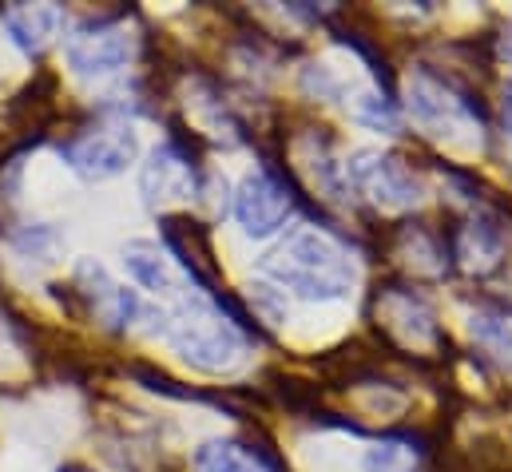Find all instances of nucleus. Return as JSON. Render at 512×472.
Masks as SVG:
<instances>
[{"mask_svg": "<svg viewBox=\"0 0 512 472\" xmlns=\"http://www.w3.org/2000/svg\"><path fill=\"white\" fill-rule=\"evenodd\" d=\"M262 278L302 302H342L358 286L354 250L326 227H290L262 258Z\"/></svg>", "mask_w": 512, "mask_h": 472, "instance_id": "f257e3e1", "label": "nucleus"}, {"mask_svg": "<svg viewBox=\"0 0 512 472\" xmlns=\"http://www.w3.org/2000/svg\"><path fill=\"white\" fill-rule=\"evenodd\" d=\"M163 334L175 354L203 373H231L251 350L247 330L223 314L211 294H187L163 314Z\"/></svg>", "mask_w": 512, "mask_h": 472, "instance_id": "f03ea898", "label": "nucleus"}, {"mask_svg": "<svg viewBox=\"0 0 512 472\" xmlns=\"http://www.w3.org/2000/svg\"><path fill=\"white\" fill-rule=\"evenodd\" d=\"M346 187L382 211H413L425 199V183L397 151L362 147L346 159Z\"/></svg>", "mask_w": 512, "mask_h": 472, "instance_id": "7ed1b4c3", "label": "nucleus"}, {"mask_svg": "<svg viewBox=\"0 0 512 472\" xmlns=\"http://www.w3.org/2000/svg\"><path fill=\"white\" fill-rule=\"evenodd\" d=\"M139 52V36L131 32L128 20L120 16H100L68 32L64 40V60L80 80H108L124 72Z\"/></svg>", "mask_w": 512, "mask_h": 472, "instance_id": "20e7f679", "label": "nucleus"}, {"mask_svg": "<svg viewBox=\"0 0 512 472\" xmlns=\"http://www.w3.org/2000/svg\"><path fill=\"white\" fill-rule=\"evenodd\" d=\"M405 112L433 135H461V131L481 135L477 104L465 92H457L449 80H441L425 68L409 72V80H405Z\"/></svg>", "mask_w": 512, "mask_h": 472, "instance_id": "39448f33", "label": "nucleus"}, {"mask_svg": "<svg viewBox=\"0 0 512 472\" xmlns=\"http://www.w3.org/2000/svg\"><path fill=\"white\" fill-rule=\"evenodd\" d=\"M298 199L290 191V183L274 171V167H258L251 171L239 191H235V219L243 227L247 238H274L278 231H286L290 215H294Z\"/></svg>", "mask_w": 512, "mask_h": 472, "instance_id": "423d86ee", "label": "nucleus"}, {"mask_svg": "<svg viewBox=\"0 0 512 472\" xmlns=\"http://www.w3.org/2000/svg\"><path fill=\"white\" fill-rule=\"evenodd\" d=\"M64 159L76 175H84L88 183H104V179H116L124 175L131 163L139 159V139L135 131L124 123H104V127H88L80 131L68 147H64Z\"/></svg>", "mask_w": 512, "mask_h": 472, "instance_id": "0eeeda50", "label": "nucleus"}, {"mask_svg": "<svg viewBox=\"0 0 512 472\" xmlns=\"http://www.w3.org/2000/svg\"><path fill=\"white\" fill-rule=\"evenodd\" d=\"M139 191H143V203H147L151 211H163V207H171V203H187V199L199 191V175H195L191 155H187L175 139L159 143V147L147 155L143 171H139Z\"/></svg>", "mask_w": 512, "mask_h": 472, "instance_id": "6e6552de", "label": "nucleus"}, {"mask_svg": "<svg viewBox=\"0 0 512 472\" xmlns=\"http://www.w3.org/2000/svg\"><path fill=\"white\" fill-rule=\"evenodd\" d=\"M76 282L84 286V298L92 302V310H96L112 330H128L131 322L143 314L135 290L116 286V282L108 278V270H104L96 258H84V262L76 266Z\"/></svg>", "mask_w": 512, "mask_h": 472, "instance_id": "1a4fd4ad", "label": "nucleus"}, {"mask_svg": "<svg viewBox=\"0 0 512 472\" xmlns=\"http://www.w3.org/2000/svg\"><path fill=\"white\" fill-rule=\"evenodd\" d=\"M0 24H4V32L12 36V44L20 52L40 56L44 48H52L60 40L68 16H64L60 4H12V8H4Z\"/></svg>", "mask_w": 512, "mask_h": 472, "instance_id": "9d476101", "label": "nucleus"}, {"mask_svg": "<svg viewBox=\"0 0 512 472\" xmlns=\"http://www.w3.org/2000/svg\"><path fill=\"white\" fill-rule=\"evenodd\" d=\"M124 266H128L131 282L147 294H159V298H175L179 294V274L167 258V250L151 238H131L124 246Z\"/></svg>", "mask_w": 512, "mask_h": 472, "instance_id": "9b49d317", "label": "nucleus"}, {"mask_svg": "<svg viewBox=\"0 0 512 472\" xmlns=\"http://www.w3.org/2000/svg\"><path fill=\"white\" fill-rule=\"evenodd\" d=\"M191 469L195 472H282L274 465L270 453H262L247 441H235V437H219V441H207L195 449L191 457Z\"/></svg>", "mask_w": 512, "mask_h": 472, "instance_id": "f8f14e48", "label": "nucleus"}, {"mask_svg": "<svg viewBox=\"0 0 512 472\" xmlns=\"http://www.w3.org/2000/svg\"><path fill=\"white\" fill-rule=\"evenodd\" d=\"M453 254L461 258V266L469 274H493L501 266V258H505V235L489 215H477L457 231Z\"/></svg>", "mask_w": 512, "mask_h": 472, "instance_id": "ddd939ff", "label": "nucleus"}, {"mask_svg": "<svg viewBox=\"0 0 512 472\" xmlns=\"http://www.w3.org/2000/svg\"><path fill=\"white\" fill-rule=\"evenodd\" d=\"M350 116L358 119L362 127H370V131H382V135H397L401 131V112H397V104L378 92V88H366V92H358L354 100H350Z\"/></svg>", "mask_w": 512, "mask_h": 472, "instance_id": "4468645a", "label": "nucleus"}, {"mask_svg": "<svg viewBox=\"0 0 512 472\" xmlns=\"http://www.w3.org/2000/svg\"><path fill=\"white\" fill-rule=\"evenodd\" d=\"M421 461V449L413 441H378L374 449H366L362 472H413Z\"/></svg>", "mask_w": 512, "mask_h": 472, "instance_id": "2eb2a0df", "label": "nucleus"}, {"mask_svg": "<svg viewBox=\"0 0 512 472\" xmlns=\"http://www.w3.org/2000/svg\"><path fill=\"white\" fill-rule=\"evenodd\" d=\"M501 123H505V135L512 139V76L505 80V92H501Z\"/></svg>", "mask_w": 512, "mask_h": 472, "instance_id": "dca6fc26", "label": "nucleus"}, {"mask_svg": "<svg viewBox=\"0 0 512 472\" xmlns=\"http://www.w3.org/2000/svg\"><path fill=\"white\" fill-rule=\"evenodd\" d=\"M60 472H92V469H84V465H64Z\"/></svg>", "mask_w": 512, "mask_h": 472, "instance_id": "f3484780", "label": "nucleus"}, {"mask_svg": "<svg viewBox=\"0 0 512 472\" xmlns=\"http://www.w3.org/2000/svg\"><path fill=\"white\" fill-rule=\"evenodd\" d=\"M505 365H509V369H512V354H509V361H505Z\"/></svg>", "mask_w": 512, "mask_h": 472, "instance_id": "a211bd4d", "label": "nucleus"}]
</instances>
